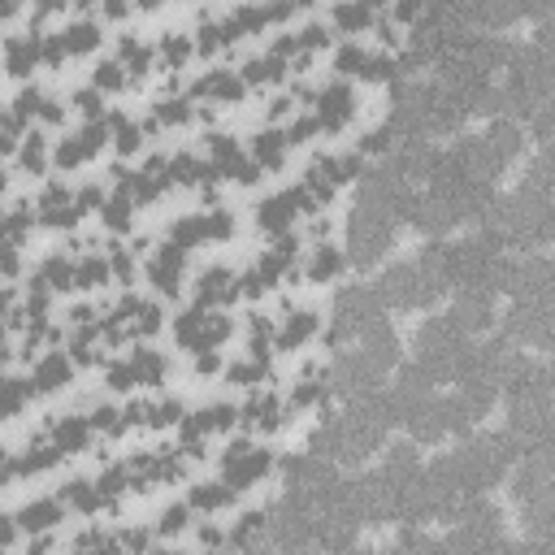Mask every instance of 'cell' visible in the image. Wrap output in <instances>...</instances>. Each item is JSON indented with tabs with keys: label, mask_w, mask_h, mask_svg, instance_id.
Here are the masks:
<instances>
[{
	"label": "cell",
	"mask_w": 555,
	"mask_h": 555,
	"mask_svg": "<svg viewBox=\"0 0 555 555\" xmlns=\"http://www.w3.org/2000/svg\"><path fill=\"white\" fill-rule=\"evenodd\" d=\"M265 469H269V456H265L260 447H248V442H235L230 456H226V477H230V486H248V482H256Z\"/></svg>",
	"instance_id": "cell-1"
},
{
	"label": "cell",
	"mask_w": 555,
	"mask_h": 555,
	"mask_svg": "<svg viewBox=\"0 0 555 555\" xmlns=\"http://www.w3.org/2000/svg\"><path fill=\"white\" fill-rule=\"evenodd\" d=\"M295 204L312 208V200H308L304 191H282V195L265 200V204H260V226H265V230H287L291 217H295Z\"/></svg>",
	"instance_id": "cell-2"
},
{
	"label": "cell",
	"mask_w": 555,
	"mask_h": 555,
	"mask_svg": "<svg viewBox=\"0 0 555 555\" xmlns=\"http://www.w3.org/2000/svg\"><path fill=\"white\" fill-rule=\"evenodd\" d=\"M352 87H343V83H335V87H330V91H321V126H330V131H339L347 118H352Z\"/></svg>",
	"instance_id": "cell-3"
},
{
	"label": "cell",
	"mask_w": 555,
	"mask_h": 555,
	"mask_svg": "<svg viewBox=\"0 0 555 555\" xmlns=\"http://www.w3.org/2000/svg\"><path fill=\"white\" fill-rule=\"evenodd\" d=\"M66 377H70V356H61V352H52V356H44V360L35 365V382H39V391H57Z\"/></svg>",
	"instance_id": "cell-4"
},
{
	"label": "cell",
	"mask_w": 555,
	"mask_h": 555,
	"mask_svg": "<svg viewBox=\"0 0 555 555\" xmlns=\"http://www.w3.org/2000/svg\"><path fill=\"white\" fill-rule=\"evenodd\" d=\"M87 434H91V425L83 417H66L57 425V452H83L87 447Z\"/></svg>",
	"instance_id": "cell-5"
},
{
	"label": "cell",
	"mask_w": 555,
	"mask_h": 555,
	"mask_svg": "<svg viewBox=\"0 0 555 555\" xmlns=\"http://www.w3.org/2000/svg\"><path fill=\"white\" fill-rule=\"evenodd\" d=\"M5 52H9V70H14V74H26V70L35 66V57H39V39H9Z\"/></svg>",
	"instance_id": "cell-6"
},
{
	"label": "cell",
	"mask_w": 555,
	"mask_h": 555,
	"mask_svg": "<svg viewBox=\"0 0 555 555\" xmlns=\"http://www.w3.org/2000/svg\"><path fill=\"white\" fill-rule=\"evenodd\" d=\"M282 143H287V135L282 131H265L260 139H256V165H269V170H278L282 165Z\"/></svg>",
	"instance_id": "cell-7"
},
{
	"label": "cell",
	"mask_w": 555,
	"mask_h": 555,
	"mask_svg": "<svg viewBox=\"0 0 555 555\" xmlns=\"http://www.w3.org/2000/svg\"><path fill=\"white\" fill-rule=\"evenodd\" d=\"M343 265V252L339 248H321L312 260H308V278H317V282H325V278H335Z\"/></svg>",
	"instance_id": "cell-8"
},
{
	"label": "cell",
	"mask_w": 555,
	"mask_h": 555,
	"mask_svg": "<svg viewBox=\"0 0 555 555\" xmlns=\"http://www.w3.org/2000/svg\"><path fill=\"white\" fill-rule=\"evenodd\" d=\"M26 529H48V525H57L61 521V512H57V504H31V508H22V516H18Z\"/></svg>",
	"instance_id": "cell-9"
},
{
	"label": "cell",
	"mask_w": 555,
	"mask_h": 555,
	"mask_svg": "<svg viewBox=\"0 0 555 555\" xmlns=\"http://www.w3.org/2000/svg\"><path fill=\"white\" fill-rule=\"evenodd\" d=\"M61 39H66V48H70V52H91V48H96V39H100V31H96L91 22H78V26H70Z\"/></svg>",
	"instance_id": "cell-10"
},
{
	"label": "cell",
	"mask_w": 555,
	"mask_h": 555,
	"mask_svg": "<svg viewBox=\"0 0 555 555\" xmlns=\"http://www.w3.org/2000/svg\"><path fill=\"white\" fill-rule=\"evenodd\" d=\"M22 399H26L22 382H14V377H5V382H0V421H5V417H14V412L22 408Z\"/></svg>",
	"instance_id": "cell-11"
},
{
	"label": "cell",
	"mask_w": 555,
	"mask_h": 555,
	"mask_svg": "<svg viewBox=\"0 0 555 555\" xmlns=\"http://www.w3.org/2000/svg\"><path fill=\"white\" fill-rule=\"evenodd\" d=\"M108 278V265L100 260V256H91V260H83V265H74V282L78 287H100Z\"/></svg>",
	"instance_id": "cell-12"
},
{
	"label": "cell",
	"mask_w": 555,
	"mask_h": 555,
	"mask_svg": "<svg viewBox=\"0 0 555 555\" xmlns=\"http://www.w3.org/2000/svg\"><path fill=\"white\" fill-rule=\"evenodd\" d=\"M312 330H317V317H312V312L291 317V321H287V330H282V347H295L300 339H308V335H312Z\"/></svg>",
	"instance_id": "cell-13"
},
{
	"label": "cell",
	"mask_w": 555,
	"mask_h": 555,
	"mask_svg": "<svg viewBox=\"0 0 555 555\" xmlns=\"http://www.w3.org/2000/svg\"><path fill=\"white\" fill-rule=\"evenodd\" d=\"M66 499H70L74 508H83V512H96L104 494H100V490H91L87 482H70V486H66Z\"/></svg>",
	"instance_id": "cell-14"
},
{
	"label": "cell",
	"mask_w": 555,
	"mask_h": 555,
	"mask_svg": "<svg viewBox=\"0 0 555 555\" xmlns=\"http://www.w3.org/2000/svg\"><path fill=\"white\" fill-rule=\"evenodd\" d=\"M170 235H174V243H178V248H195V243H200V235H204V221H200V217H183Z\"/></svg>",
	"instance_id": "cell-15"
},
{
	"label": "cell",
	"mask_w": 555,
	"mask_h": 555,
	"mask_svg": "<svg viewBox=\"0 0 555 555\" xmlns=\"http://www.w3.org/2000/svg\"><path fill=\"white\" fill-rule=\"evenodd\" d=\"M339 26H347V31H360V26H369V5H365V0H352V5H339Z\"/></svg>",
	"instance_id": "cell-16"
},
{
	"label": "cell",
	"mask_w": 555,
	"mask_h": 555,
	"mask_svg": "<svg viewBox=\"0 0 555 555\" xmlns=\"http://www.w3.org/2000/svg\"><path fill=\"white\" fill-rule=\"evenodd\" d=\"M195 174H204V165H200L195 156L178 152V156L170 161V178H178V183H195Z\"/></svg>",
	"instance_id": "cell-17"
},
{
	"label": "cell",
	"mask_w": 555,
	"mask_h": 555,
	"mask_svg": "<svg viewBox=\"0 0 555 555\" xmlns=\"http://www.w3.org/2000/svg\"><path fill=\"white\" fill-rule=\"evenodd\" d=\"M191 504L195 508H221V504H230V490H221V486H195L191 490Z\"/></svg>",
	"instance_id": "cell-18"
},
{
	"label": "cell",
	"mask_w": 555,
	"mask_h": 555,
	"mask_svg": "<svg viewBox=\"0 0 555 555\" xmlns=\"http://www.w3.org/2000/svg\"><path fill=\"white\" fill-rule=\"evenodd\" d=\"M104 221H108L113 230H126V226H131V195H118L113 204H108V208H104Z\"/></svg>",
	"instance_id": "cell-19"
},
{
	"label": "cell",
	"mask_w": 555,
	"mask_h": 555,
	"mask_svg": "<svg viewBox=\"0 0 555 555\" xmlns=\"http://www.w3.org/2000/svg\"><path fill=\"white\" fill-rule=\"evenodd\" d=\"M83 156H91V148H87L83 139H66V143L57 148V165H66V170H70V165H78Z\"/></svg>",
	"instance_id": "cell-20"
},
{
	"label": "cell",
	"mask_w": 555,
	"mask_h": 555,
	"mask_svg": "<svg viewBox=\"0 0 555 555\" xmlns=\"http://www.w3.org/2000/svg\"><path fill=\"white\" fill-rule=\"evenodd\" d=\"M44 278H48L52 287H70V282H74V265H70V260H48Z\"/></svg>",
	"instance_id": "cell-21"
},
{
	"label": "cell",
	"mask_w": 555,
	"mask_h": 555,
	"mask_svg": "<svg viewBox=\"0 0 555 555\" xmlns=\"http://www.w3.org/2000/svg\"><path fill=\"white\" fill-rule=\"evenodd\" d=\"M360 74H365V78H391V74H395V61H391V57H365Z\"/></svg>",
	"instance_id": "cell-22"
},
{
	"label": "cell",
	"mask_w": 555,
	"mask_h": 555,
	"mask_svg": "<svg viewBox=\"0 0 555 555\" xmlns=\"http://www.w3.org/2000/svg\"><path fill=\"white\" fill-rule=\"evenodd\" d=\"M22 161H26V170H35V174L44 170V139H39V135H31V139H26Z\"/></svg>",
	"instance_id": "cell-23"
},
{
	"label": "cell",
	"mask_w": 555,
	"mask_h": 555,
	"mask_svg": "<svg viewBox=\"0 0 555 555\" xmlns=\"http://www.w3.org/2000/svg\"><path fill=\"white\" fill-rule=\"evenodd\" d=\"M204 235H213V239H226L230 235V213H213V217H204Z\"/></svg>",
	"instance_id": "cell-24"
},
{
	"label": "cell",
	"mask_w": 555,
	"mask_h": 555,
	"mask_svg": "<svg viewBox=\"0 0 555 555\" xmlns=\"http://www.w3.org/2000/svg\"><path fill=\"white\" fill-rule=\"evenodd\" d=\"M360 66H365V52L352 44V48H339V70L343 74H360Z\"/></svg>",
	"instance_id": "cell-25"
},
{
	"label": "cell",
	"mask_w": 555,
	"mask_h": 555,
	"mask_svg": "<svg viewBox=\"0 0 555 555\" xmlns=\"http://www.w3.org/2000/svg\"><path fill=\"white\" fill-rule=\"evenodd\" d=\"M108 386H113V391L135 386V365H113V369H108Z\"/></svg>",
	"instance_id": "cell-26"
},
{
	"label": "cell",
	"mask_w": 555,
	"mask_h": 555,
	"mask_svg": "<svg viewBox=\"0 0 555 555\" xmlns=\"http://www.w3.org/2000/svg\"><path fill=\"white\" fill-rule=\"evenodd\" d=\"M161 48H165V57H170L174 66H178V61L187 57V52H191V44H187L183 35H165V44H161Z\"/></svg>",
	"instance_id": "cell-27"
},
{
	"label": "cell",
	"mask_w": 555,
	"mask_h": 555,
	"mask_svg": "<svg viewBox=\"0 0 555 555\" xmlns=\"http://www.w3.org/2000/svg\"><path fill=\"white\" fill-rule=\"evenodd\" d=\"M161 118H165V122H187L191 108H187V100H165V104H161Z\"/></svg>",
	"instance_id": "cell-28"
},
{
	"label": "cell",
	"mask_w": 555,
	"mask_h": 555,
	"mask_svg": "<svg viewBox=\"0 0 555 555\" xmlns=\"http://www.w3.org/2000/svg\"><path fill=\"white\" fill-rule=\"evenodd\" d=\"M96 83H100V87H122V66H118V61H104V66L96 70Z\"/></svg>",
	"instance_id": "cell-29"
},
{
	"label": "cell",
	"mask_w": 555,
	"mask_h": 555,
	"mask_svg": "<svg viewBox=\"0 0 555 555\" xmlns=\"http://www.w3.org/2000/svg\"><path fill=\"white\" fill-rule=\"evenodd\" d=\"M183 525H187V508H170L161 516V534H178Z\"/></svg>",
	"instance_id": "cell-30"
},
{
	"label": "cell",
	"mask_w": 555,
	"mask_h": 555,
	"mask_svg": "<svg viewBox=\"0 0 555 555\" xmlns=\"http://www.w3.org/2000/svg\"><path fill=\"white\" fill-rule=\"evenodd\" d=\"M178 412H183V404H178V399H170V404L152 408V421H156V425H170V421H178Z\"/></svg>",
	"instance_id": "cell-31"
},
{
	"label": "cell",
	"mask_w": 555,
	"mask_h": 555,
	"mask_svg": "<svg viewBox=\"0 0 555 555\" xmlns=\"http://www.w3.org/2000/svg\"><path fill=\"white\" fill-rule=\"evenodd\" d=\"M317 126H321L317 118H300V122L291 126V143H300V139H308V135H317Z\"/></svg>",
	"instance_id": "cell-32"
},
{
	"label": "cell",
	"mask_w": 555,
	"mask_h": 555,
	"mask_svg": "<svg viewBox=\"0 0 555 555\" xmlns=\"http://www.w3.org/2000/svg\"><path fill=\"white\" fill-rule=\"evenodd\" d=\"M118 131H122V135H118V148H122V152H135V148H139V126H126V122H122Z\"/></svg>",
	"instance_id": "cell-33"
},
{
	"label": "cell",
	"mask_w": 555,
	"mask_h": 555,
	"mask_svg": "<svg viewBox=\"0 0 555 555\" xmlns=\"http://www.w3.org/2000/svg\"><path fill=\"white\" fill-rule=\"evenodd\" d=\"M74 104L83 108L87 118H96V113H100V96H96V91H78V96H74Z\"/></svg>",
	"instance_id": "cell-34"
},
{
	"label": "cell",
	"mask_w": 555,
	"mask_h": 555,
	"mask_svg": "<svg viewBox=\"0 0 555 555\" xmlns=\"http://www.w3.org/2000/svg\"><path fill=\"white\" fill-rule=\"evenodd\" d=\"M96 425H100V429H108V434H118V429H122V421H118V412H113V408H100V412H96Z\"/></svg>",
	"instance_id": "cell-35"
},
{
	"label": "cell",
	"mask_w": 555,
	"mask_h": 555,
	"mask_svg": "<svg viewBox=\"0 0 555 555\" xmlns=\"http://www.w3.org/2000/svg\"><path fill=\"white\" fill-rule=\"evenodd\" d=\"M256 373H260L256 365H235V369H230V382H239V386H252V377H256Z\"/></svg>",
	"instance_id": "cell-36"
},
{
	"label": "cell",
	"mask_w": 555,
	"mask_h": 555,
	"mask_svg": "<svg viewBox=\"0 0 555 555\" xmlns=\"http://www.w3.org/2000/svg\"><path fill=\"white\" fill-rule=\"evenodd\" d=\"M100 204V187H87L83 195H78V213H87V208H96Z\"/></svg>",
	"instance_id": "cell-37"
},
{
	"label": "cell",
	"mask_w": 555,
	"mask_h": 555,
	"mask_svg": "<svg viewBox=\"0 0 555 555\" xmlns=\"http://www.w3.org/2000/svg\"><path fill=\"white\" fill-rule=\"evenodd\" d=\"M317 395H321V386H308V382H304L300 391H295V404H312Z\"/></svg>",
	"instance_id": "cell-38"
},
{
	"label": "cell",
	"mask_w": 555,
	"mask_h": 555,
	"mask_svg": "<svg viewBox=\"0 0 555 555\" xmlns=\"http://www.w3.org/2000/svg\"><path fill=\"white\" fill-rule=\"evenodd\" d=\"M417 9H421V0H399V9H395V18H399V22H408V18H412Z\"/></svg>",
	"instance_id": "cell-39"
},
{
	"label": "cell",
	"mask_w": 555,
	"mask_h": 555,
	"mask_svg": "<svg viewBox=\"0 0 555 555\" xmlns=\"http://www.w3.org/2000/svg\"><path fill=\"white\" fill-rule=\"evenodd\" d=\"M61 5H66V0H39V9H35V22H39V18H48V14H57Z\"/></svg>",
	"instance_id": "cell-40"
},
{
	"label": "cell",
	"mask_w": 555,
	"mask_h": 555,
	"mask_svg": "<svg viewBox=\"0 0 555 555\" xmlns=\"http://www.w3.org/2000/svg\"><path fill=\"white\" fill-rule=\"evenodd\" d=\"M269 113H273V118H287V113H291V100H287V96H282V100H273V104H269Z\"/></svg>",
	"instance_id": "cell-41"
},
{
	"label": "cell",
	"mask_w": 555,
	"mask_h": 555,
	"mask_svg": "<svg viewBox=\"0 0 555 555\" xmlns=\"http://www.w3.org/2000/svg\"><path fill=\"white\" fill-rule=\"evenodd\" d=\"M104 14L108 18H122L126 14V0H104Z\"/></svg>",
	"instance_id": "cell-42"
},
{
	"label": "cell",
	"mask_w": 555,
	"mask_h": 555,
	"mask_svg": "<svg viewBox=\"0 0 555 555\" xmlns=\"http://www.w3.org/2000/svg\"><path fill=\"white\" fill-rule=\"evenodd\" d=\"M217 365H221V360H217V356H213V352H204V356H200V373H213V369H217Z\"/></svg>",
	"instance_id": "cell-43"
},
{
	"label": "cell",
	"mask_w": 555,
	"mask_h": 555,
	"mask_svg": "<svg viewBox=\"0 0 555 555\" xmlns=\"http://www.w3.org/2000/svg\"><path fill=\"white\" fill-rule=\"evenodd\" d=\"M14 5H18V0H0V18H5V14H14Z\"/></svg>",
	"instance_id": "cell-44"
},
{
	"label": "cell",
	"mask_w": 555,
	"mask_h": 555,
	"mask_svg": "<svg viewBox=\"0 0 555 555\" xmlns=\"http://www.w3.org/2000/svg\"><path fill=\"white\" fill-rule=\"evenodd\" d=\"M365 5H382V0H365Z\"/></svg>",
	"instance_id": "cell-45"
},
{
	"label": "cell",
	"mask_w": 555,
	"mask_h": 555,
	"mask_svg": "<svg viewBox=\"0 0 555 555\" xmlns=\"http://www.w3.org/2000/svg\"><path fill=\"white\" fill-rule=\"evenodd\" d=\"M0 187H5V178H0Z\"/></svg>",
	"instance_id": "cell-46"
}]
</instances>
